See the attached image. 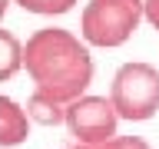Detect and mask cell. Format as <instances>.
I'll use <instances>...</instances> for the list:
<instances>
[{
  "label": "cell",
  "instance_id": "cell-11",
  "mask_svg": "<svg viewBox=\"0 0 159 149\" xmlns=\"http://www.w3.org/2000/svg\"><path fill=\"white\" fill-rule=\"evenodd\" d=\"M7 3L10 0H0V20H3V13H7Z\"/></svg>",
  "mask_w": 159,
  "mask_h": 149
},
{
  "label": "cell",
  "instance_id": "cell-9",
  "mask_svg": "<svg viewBox=\"0 0 159 149\" xmlns=\"http://www.w3.org/2000/svg\"><path fill=\"white\" fill-rule=\"evenodd\" d=\"M76 149H149V142L139 139V136H113L106 142H93V146H83L80 142Z\"/></svg>",
  "mask_w": 159,
  "mask_h": 149
},
{
  "label": "cell",
  "instance_id": "cell-8",
  "mask_svg": "<svg viewBox=\"0 0 159 149\" xmlns=\"http://www.w3.org/2000/svg\"><path fill=\"white\" fill-rule=\"evenodd\" d=\"M27 13H40V17H57V13H70L76 7V0H17Z\"/></svg>",
  "mask_w": 159,
  "mask_h": 149
},
{
  "label": "cell",
  "instance_id": "cell-3",
  "mask_svg": "<svg viewBox=\"0 0 159 149\" xmlns=\"http://www.w3.org/2000/svg\"><path fill=\"white\" fill-rule=\"evenodd\" d=\"M109 99H113L119 119H129V123L152 119L159 109V70L152 63H139V60L123 63L113 73Z\"/></svg>",
  "mask_w": 159,
  "mask_h": 149
},
{
  "label": "cell",
  "instance_id": "cell-4",
  "mask_svg": "<svg viewBox=\"0 0 159 149\" xmlns=\"http://www.w3.org/2000/svg\"><path fill=\"white\" fill-rule=\"evenodd\" d=\"M63 123H66L70 136L76 142L93 146V142H106V139L116 136L119 113H116L109 96H76L66 103Z\"/></svg>",
  "mask_w": 159,
  "mask_h": 149
},
{
  "label": "cell",
  "instance_id": "cell-10",
  "mask_svg": "<svg viewBox=\"0 0 159 149\" xmlns=\"http://www.w3.org/2000/svg\"><path fill=\"white\" fill-rule=\"evenodd\" d=\"M143 17L159 30V0H143Z\"/></svg>",
  "mask_w": 159,
  "mask_h": 149
},
{
  "label": "cell",
  "instance_id": "cell-6",
  "mask_svg": "<svg viewBox=\"0 0 159 149\" xmlns=\"http://www.w3.org/2000/svg\"><path fill=\"white\" fill-rule=\"evenodd\" d=\"M27 116L33 119V123H40V126H57V123H63V116H66V103H60V99H53L50 93L37 89V93L27 99Z\"/></svg>",
  "mask_w": 159,
  "mask_h": 149
},
{
  "label": "cell",
  "instance_id": "cell-7",
  "mask_svg": "<svg viewBox=\"0 0 159 149\" xmlns=\"http://www.w3.org/2000/svg\"><path fill=\"white\" fill-rule=\"evenodd\" d=\"M20 66H23V43L10 30L0 27V83H7L10 76H17Z\"/></svg>",
  "mask_w": 159,
  "mask_h": 149
},
{
  "label": "cell",
  "instance_id": "cell-1",
  "mask_svg": "<svg viewBox=\"0 0 159 149\" xmlns=\"http://www.w3.org/2000/svg\"><path fill=\"white\" fill-rule=\"evenodd\" d=\"M23 66L33 86L60 103L83 96L93 83V56L86 50V40L73 37L63 27L37 30L23 47Z\"/></svg>",
  "mask_w": 159,
  "mask_h": 149
},
{
  "label": "cell",
  "instance_id": "cell-2",
  "mask_svg": "<svg viewBox=\"0 0 159 149\" xmlns=\"http://www.w3.org/2000/svg\"><path fill=\"white\" fill-rule=\"evenodd\" d=\"M143 20V0H89L80 13V37L89 47H123Z\"/></svg>",
  "mask_w": 159,
  "mask_h": 149
},
{
  "label": "cell",
  "instance_id": "cell-5",
  "mask_svg": "<svg viewBox=\"0 0 159 149\" xmlns=\"http://www.w3.org/2000/svg\"><path fill=\"white\" fill-rule=\"evenodd\" d=\"M27 129H30L27 109L20 106L17 99L0 96V149L20 146V142L27 139Z\"/></svg>",
  "mask_w": 159,
  "mask_h": 149
}]
</instances>
